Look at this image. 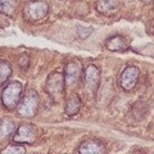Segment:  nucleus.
Listing matches in <instances>:
<instances>
[{
  "label": "nucleus",
  "instance_id": "f257e3e1",
  "mask_svg": "<svg viewBox=\"0 0 154 154\" xmlns=\"http://www.w3.org/2000/svg\"><path fill=\"white\" fill-rule=\"evenodd\" d=\"M40 104V96L35 90H28L19 100L17 105V113L19 117L23 118H32L35 117Z\"/></svg>",
  "mask_w": 154,
  "mask_h": 154
},
{
  "label": "nucleus",
  "instance_id": "f03ea898",
  "mask_svg": "<svg viewBox=\"0 0 154 154\" xmlns=\"http://www.w3.org/2000/svg\"><path fill=\"white\" fill-rule=\"evenodd\" d=\"M49 14V4L45 0H30L23 7V17L28 22H38Z\"/></svg>",
  "mask_w": 154,
  "mask_h": 154
},
{
  "label": "nucleus",
  "instance_id": "7ed1b4c3",
  "mask_svg": "<svg viewBox=\"0 0 154 154\" xmlns=\"http://www.w3.org/2000/svg\"><path fill=\"white\" fill-rule=\"evenodd\" d=\"M45 90L54 102H60L62 98L64 96V91H66L64 75L62 72H57V71L51 72L46 79Z\"/></svg>",
  "mask_w": 154,
  "mask_h": 154
},
{
  "label": "nucleus",
  "instance_id": "20e7f679",
  "mask_svg": "<svg viewBox=\"0 0 154 154\" xmlns=\"http://www.w3.org/2000/svg\"><path fill=\"white\" fill-rule=\"evenodd\" d=\"M23 86L19 81H12L5 85L2 93V103L7 109H16L21 100Z\"/></svg>",
  "mask_w": 154,
  "mask_h": 154
},
{
  "label": "nucleus",
  "instance_id": "39448f33",
  "mask_svg": "<svg viewBox=\"0 0 154 154\" xmlns=\"http://www.w3.org/2000/svg\"><path fill=\"white\" fill-rule=\"evenodd\" d=\"M37 137V127L32 123H22L16 130L13 135V143L16 144H28L32 145Z\"/></svg>",
  "mask_w": 154,
  "mask_h": 154
},
{
  "label": "nucleus",
  "instance_id": "423d86ee",
  "mask_svg": "<svg viewBox=\"0 0 154 154\" xmlns=\"http://www.w3.org/2000/svg\"><path fill=\"white\" fill-rule=\"evenodd\" d=\"M85 77V90L86 93H89L90 95H93L95 93H98L99 84H100V71L96 66L90 64L85 68L84 72Z\"/></svg>",
  "mask_w": 154,
  "mask_h": 154
},
{
  "label": "nucleus",
  "instance_id": "0eeeda50",
  "mask_svg": "<svg viewBox=\"0 0 154 154\" xmlns=\"http://www.w3.org/2000/svg\"><path fill=\"white\" fill-rule=\"evenodd\" d=\"M139 76H140V69L135 66H128L126 67L121 76H119V86L125 90V91H131L132 89H135V86L137 84Z\"/></svg>",
  "mask_w": 154,
  "mask_h": 154
},
{
  "label": "nucleus",
  "instance_id": "6e6552de",
  "mask_svg": "<svg viewBox=\"0 0 154 154\" xmlns=\"http://www.w3.org/2000/svg\"><path fill=\"white\" fill-rule=\"evenodd\" d=\"M81 75H82V68L81 64L76 60H72L67 63L64 68V81H66V88L75 89L79 85L81 80Z\"/></svg>",
  "mask_w": 154,
  "mask_h": 154
},
{
  "label": "nucleus",
  "instance_id": "1a4fd4ad",
  "mask_svg": "<svg viewBox=\"0 0 154 154\" xmlns=\"http://www.w3.org/2000/svg\"><path fill=\"white\" fill-rule=\"evenodd\" d=\"M105 152H107V148L98 139H88L81 143L79 148V153L81 154H103Z\"/></svg>",
  "mask_w": 154,
  "mask_h": 154
},
{
  "label": "nucleus",
  "instance_id": "9d476101",
  "mask_svg": "<svg viewBox=\"0 0 154 154\" xmlns=\"http://www.w3.org/2000/svg\"><path fill=\"white\" fill-rule=\"evenodd\" d=\"M121 3L119 0H98L96 2V11L103 16H113L119 11Z\"/></svg>",
  "mask_w": 154,
  "mask_h": 154
},
{
  "label": "nucleus",
  "instance_id": "9b49d317",
  "mask_svg": "<svg viewBox=\"0 0 154 154\" xmlns=\"http://www.w3.org/2000/svg\"><path fill=\"white\" fill-rule=\"evenodd\" d=\"M107 49L114 53H123L128 49V42L127 40L121 35H114L112 37H109L107 42H105Z\"/></svg>",
  "mask_w": 154,
  "mask_h": 154
},
{
  "label": "nucleus",
  "instance_id": "f8f14e48",
  "mask_svg": "<svg viewBox=\"0 0 154 154\" xmlns=\"http://www.w3.org/2000/svg\"><path fill=\"white\" fill-rule=\"evenodd\" d=\"M16 128H17V125L13 118H9V117L2 118L0 119V140L9 139L16 132Z\"/></svg>",
  "mask_w": 154,
  "mask_h": 154
},
{
  "label": "nucleus",
  "instance_id": "ddd939ff",
  "mask_svg": "<svg viewBox=\"0 0 154 154\" xmlns=\"http://www.w3.org/2000/svg\"><path fill=\"white\" fill-rule=\"evenodd\" d=\"M81 99L77 94H71L68 98H67L66 102V109L64 112L67 116H76L77 113L80 112L81 109Z\"/></svg>",
  "mask_w": 154,
  "mask_h": 154
},
{
  "label": "nucleus",
  "instance_id": "4468645a",
  "mask_svg": "<svg viewBox=\"0 0 154 154\" xmlns=\"http://www.w3.org/2000/svg\"><path fill=\"white\" fill-rule=\"evenodd\" d=\"M17 0H0V13L7 17H14L17 13Z\"/></svg>",
  "mask_w": 154,
  "mask_h": 154
},
{
  "label": "nucleus",
  "instance_id": "2eb2a0df",
  "mask_svg": "<svg viewBox=\"0 0 154 154\" xmlns=\"http://www.w3.org/2000/svg\"><path fill=\"white\" fill-rule=\"evenodd\" d=\"M12 76V67L8 60H0V86L5 85Z\"/></svg>",
  "mask_w": 154,
  "mask_h": 154
},
{
  "label": "nucleus",
  "instance_id": "dca6fc26",
  "mask_svg": "<svg viewBox=\"0 0 154 154\" xmlns=\"http://www.w3.org/2000/svg\"><path fill=\"white\" fill-rule=\"evenodd\" d=\"M146 112H148V105L144 102H137L132 107V114L135 116L136 119H143L145 117Z\"/></svg>",
  "mask_w": 154,
  "mask_h": 154
},
{
  "label": "nucleus",
  "instance_id": "f3484780",
  "mask_svg": "<svg viewBox=\"0 0 154 154\" xmlns=\"http://www.w3.org/2000/svg\"><path fill=\"white\" fill-rule=\"evenodd\" d=\"M26 148L22 146V144H9L7 148H4L2 153H25Z\"/></svg>",
  "mask_w": 154,
  "mask_h": 154
},
{
  "label": "nucleus",
  "instance_id": "a211bd4d",
  "mask_svg": "<svg viewBox=\"0 0 154 154\" xmlns=\"http://www.w3.org/2000/svg\"><path fill=\"white\" fill-rule=\"evenodd\" d=\"M91 33H93V28L91 27H85V26H77V35L80 38H88Z\"/></svg>",
  "mask_w": 154,
  "mask_h": 154
},
{
  "label": "nucleus",
  "instance_id": "6ab92c4d",
  "mask_svg": "<svg viewBox=\"0 0 154 154\" xmlns=\"http://www.w3.org/2000/svg\"><path fill=\"white\" fill-rule=\"evenodd\" d=\"M18 66L21 67V69H23V71H26L28 68V66H30V57H28V54L23 53V54L18 57Z\"/></svg>",
  "mask_w": 154,
  "mask_h": 154
},
{
  "label": "nucleus",
  "instance_id": "aec40b11",
  "mask_svg": "<svg viewBox=\"0 0 154 154\" xmlns=\"http://www.w3.org/2000/svg\"><path fill=\"white\" fill-rule=\"evenodd\" d=\"M148 30H149V32L154 33V19H152V21H150V23H149V26H148Z\"/></svg>",
  "mask_w": 154,
  "mask_h": 154
},
{
  "label": "nucleus",
  "instance_id": "412c9836",
  "mask_svg": "<svg viewBox=\"0 0 154 154\" xmlns=\"http://www.w3.org/2000/svg\"><path fill=\"white\" fill-rule=\"evenodd\" d=\"M140 2H143V3H150L152 0H140Z\"/></svg>",
  "mask_w": 154,
  "mask_h": 154
}]
</instances>
